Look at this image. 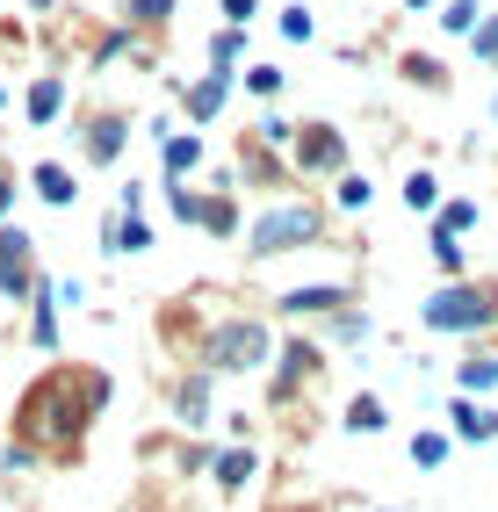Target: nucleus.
I'll return each mask as SVG.
<instances>
[{"instance_id":"21","label":"nucleus","mask_w":498,"mask_h":512,"mask_svg":"<svg viewBox=\"0 0 498 512\" xmlns=\"http://www.w3.org/2000/svg\"><path fill=\"white\" fill-rule=\"evenodd\" d=\"M405 202H412V210H434V202H441L434 174H412V181H405Z\"/></svg>"},{"instance_id":"1","label":"nucleus","mask_w":498,"mask_h":512,"mask_svg":"<svg viewBox=\"0 0 498 512\" xmlns=\"http://www.w3.org/2000/svg\"><path fill=\"white\" fill-rule=\"evenodd\" d=\"M109 404V375L102 368H51L44 383H29V397L15 404V448L29 455H73L87 419Z\"/></svg>"},{"instance_id":"25","label":"nucleus","mask_w":498,"mask_h":512,"mask_svg":"<svg viewBox=\"0 0 498 512\" xmlns=\"http://www.w3.org/2000/svg\"><path fill=\"white\" fill-rule=\"evenodd\" d=\"M181 412H188V419H203V412H210V390H203V375H195V383H181Z\"/></svg>"},{"instance_id":"32","label":"nucleus","mask_w":498,"mask_h":512,"mask_svg":"<svg viewBox=\"0 0 498 512\" xmlns=\"http://www.w3.org/2000/svg\"><path fill=\"white\" fill-rule=\"evenodd\" d=\"M224 15H231V29H246V15H253V0H224Z\"/></svg>"},{"instance_id":"33","label":"nucleus","mask_w":498,"mask_h":512,"mask_svg":"<svg viewBox=\"0 0 498 512\" xmlns=\"http://www.w3.org/2000/svg\"><path fill=\"white\" fill-rule=\"evenodd\" d=\"M8 210H15V181L0 174V224H8Z\"/></svg>"},{"instance_id":"8","label":"nucleus","mask_w":498,"mask_h":512,"mask_svg":"<svg viewBox=\"0 0 498 512\" xmlns=\"http://www.w3.org/2000/svg\"><path fill=\"white\" fill-rule=\"evenodd\" d=\"M282 311H289V318H304V311H332V318H340V311H347V282H311V289H289V296H282Z\"/></svg>"},{"instance_id":"31","label":"nucleus","mask_w":498,"mask_h":512,"mask_svg":"<svg viewBox=\"0 0 498 512\" xmlns=\"http://www.w3.org/2000/svg\"><path fill=\"white\" fill-rule=\"evenodd\" d=\"M340 339H369V318H361V311H340Z\"/></svg>"},{"instance_id":"13","label":"nucleus","mask_w":498,"mask_h":512,"mask_svg":"<svg viewBox=\"0 0 498 512\" xmlns=\"http://www.w3.org/2000/svg\"><path fill=\"white\" fill-rule=\"evenodd\" d=\"M239 51H246V29H217V37H210V73H217V80H231Z\"/></svg>"},{"instance_id":"24","label":"nucleus","mask_w":498,"mask_h":512,"mask_svg":"<svg viewBox=\"0 0 498 512\" xmlns=\"http://www.w3.org/2000/svg\"><path fill=\"white\" fill-rule=\"evenodd\" d=\"M246 87H253L260 101H275V94H282V73H275V65H253V73H246Z\"/></svg>"},{"instance_id":"12","label":"nucleus","mask_w":498,"mask_h":512,"mask_svg":"<svg viewBox=\"0 0 498 512\" xmlns=\"http://www.w3.org/2000/svg\"><path fill=\"white\" fill-rule=\"evenodd\" d=\"M224 94H231V80H217V73H210V80H195V87H188V116H195V123H210V116L224 109Z\"/></svg>"},{"instance_id":"17","label":"nucleus","mask_w":498,"mask_h":512,"mask_svg":"<svg viewBox=\"0 0 498 512\" xmlns=\"http://www.w3.org/2000/svg\"><path fill=\"white\" fill-rule=\"evenodd\" d=\"M462 390H498V361L491 354H477V361H462V375H455Z\"/></svg>"},{"instance_id":"4","label":"nucleus","mask_w":498,"mask_h":512,"mask_svg":"<svg viewBox=\"0 0 498 512\" xmlns=\"http://www.w3.org/2000/svg\"><path fill=\"white\" fill-rule=\"evenodd\" d=\"M203 354L210 368H253V361H268V325H253V318H231L203 339Z\"/></svg>"},{"instance_id":"35","label":"nucleus","mask_w":498,"mask_h":512,"mask_svg":"<svg viewBox=\"0 0 498 512\" xmlns=\"http://www.w3.org/2000/svg\"><path fill=\"white\" fill-rule=\"evenodd\" d=\"M412 8H426V0H412Z\"/></svg>"},{"instance_id":"23","label":"nucleus","mask_w":498,"mask_h":512,"mask_svg":"<svg viewBox=\"0 0 498 512\" xmlns=\"http://www.w3.org/2000/svg\"><path fill=\"white\" fill-rule=\"evenodd\" d=\"M282 37L289 44H311V8H282Z\"/></svg>"},{"instance_id":"27","label":"nucleus","mask_w":498,"mask_h":512,"mask_svg":"<svg viewBox=\"0 0 498 512\" xmlns=\"http://www.w3.org/2000/svg\"><path fill=\"white\" fill-rule=\"evenodd\" d=\"M405 80H426V87H441V65H434V58H405Z\"/></svg>"},{"instance_id":"7","label":"nucleus","mask_w":498,"mask_h":512,"mask_svg":"<svg viewBox=\"0 0 498 512\" xmlns=\"http://www.w3.org/2000/svg\"><path fill=\"white\" fill-rule=\"evenodd\" d=\"M123 138H130V116H116V109H109V116H87V138H80V152L109 166V159H123Z\"/></svg>"},{"instance_id":"9","label":"nucleus","mask_w":498,"mask_h":512,"mask_svg":"<svg viewBox=\"0 0 498 512\" xmlns=\"http://www.w3.org/2000/svg\"><path fill=\"white\" fill-rule=\"evenodd\" d=\"M29 339H37L44 354L58 347V289H51V282H37V289H29Z\"/></svg>"},{"instance_id":"20","label":"nucleus","mask_w":498,"mask_h":512,"mask_svg":"<svg viewBox=\"0 0 498 512\" xmlns=\"http://www.w3.org/2000/svg\"><path fill=\"white\" fill-rule=\"evenodd\" d=\"M470 22H477V0H448V8H441V29H448V37H462Z\"/></svg>"},{"instance_id":"34","label":"nucleus","mask_w":498,"mask_h":512,"mask_svg":"<svg viewBox=\"0 0 498 512\" xmlns=\"http://www.w3.org/2000/svg\"><path fill=\"white\" fill-rule=\"evenodd\" d=\"M0 109H8V87H0Z\"/></svg>"},{"instance_id":"26","label":"nucleus","mask_w":498,"mask_h":512,"mask_svg":"<svg viewBox=\"0 0 498 512\" xmlns=\"http://www.w3.org/2000/svg\"><path fill=\"white\" fill-rule=\"evenodd\" d=\"M130 15H138V22H166V15H174V0H130Z\"/></svg>"},{"instance_id":"5","label":"nucleus","mask_w":498,"mask_h":512,"mask_svg":"<svg viewBox=\"0 0 498 512\" xmlns=\"http://www.w3.org/2000/svg\"><path fill=\"white\" fill-rule=\"evenodd\" d=\"M29 231H15V224H0V296H29L37 289V275H29Z\"/></svg>"},{"instance_id":"36","label":"nucleus","mask_w":498,"mask_h":512,"mask_svg":"<svg viewBox=\"0 0 498 512\" xmlns=\"http://www.w3.org/2000/svg\"><path fill=\"white\" fill-rule=\"evenodd\" d=\"M491 116H498V101H491Z\"/></svg>"},{"instance_id":"29","label":"nucleus","mask_w":498,"mask_h":512,"mask_svg":"<svg viewBox=\"0 0 498 512\" xmlns=\"http://www.w3.org/2000/svg\"><path fill=\"white\" fill-rule=\"evenodd\" d=\"M340 202H347V210H361V202H369V181L347 174V181H340Z\"/></svg>"},{"instance_id":"30","label":"nucleus","mask_w":498,"mask_h":512,"mask_svg":"<svg viewBox=\"0 0 498 512\" xmlns=\"http://www.w3.org/2000/svg\"><path fill=\"white\" fill-rule=\"evenodd\" d=\"M477 58H498V15L477 22Z\"/></svg>"},{"instance_id":"28","label":"nucleus","mask_w":498,"mask_h":512,"mask_svg":"<svg viewBox=\"0 0 498 512\" xmlns=\"http://www.w3.org/2000/svg\"><path fill=\"white\" fill-rule=\"evenodd\" d=\"M462 224H477V202H448V224H441V231H448V238H455V231H462Z\"/></svg>"},{"instance_id":"3","label":"nucleus","mask_w":498,"mask_h":512,"mask_svg":"<svg viewBox=\"0 0 498 512\" xmlns=\"http://www.w3.org/2000/svg\"><path fill=\"white\" fill-rule=\"evenodd\" d=\"M325 231V210H311V202H282V210H260L253 217V253H289V246H311V238Z\"/></svg>"},{"instance_id":"11","label":"nucleus","mask_w":498,"mask_h":512,"mask_svg":"<svg viewBox=\"0 0 498 512\" xmlns=\"http://www.w3.org/2000/svg\"><path fill=\"white\" fill-rule=\"evenodd\" d=\"M22 109H29V123H58L65 116V80H37V87H29V101H22Z\"/></svg>"},{"instance_id":"6","label":"nucleus","mask_w":498,"mask_h":512,"mask_svg":"<svg viewBox=\"0 0 498 512\" xmlns=\"http://www.w3.org/2000/svg\"><path fill=\"white\" fill-rule=\"evenodd\" d=\"M340 159H347L340 130H325V123H304V130H296V166H304V174H340Z\"/></svg>"},{"instance_id":"2","label":"nucleus","mask_w":498,"mask_h":512,"mask_svg":"<svg viewBox=\"0 0 498 512\" xmlns=\"http://www.w3.org/2000/svg\"><path fill=\"white\" fill-rule=\"evenodd\" d=\"M498 318V289L491 282H448L426 296V325L434 332H484Z\"/></svg>"},{"instance_id":"15","label":"nucleus","mask_w":498,"mask_h":512,"mask_svg":"<svg viewBox=\"0 0 498 512\" xmlns=\"http://www.w3.org/2000/svg\"><path fill=\"white\" fill-rule=\"evenodd\" d=\"M347 433H383V404L376 397H354L347 404Z\"/></svg>"},{"instance_id":"22","label":"nucleus","mask_w":498,"mask_h":512,"mask_svg":"<svg viewBox=\"0 0 498 512\" xmlns=\"http://www.w3.org/2000/svg\"><path fill=\"white\" fill-rule=\"evenodd\" d=\"M434 260H441V267H448V282H455V275H462V246H455V238H448V231H441V224H434Z\"/></svg>"},{"instance_id":"19","label":"nucleus","mask_w":498,"mask_h":512,"mask_svg":"<svg viewBox=\"0 0 498 512\" xmlns=\"http://www.w3.org/2000/svg\"><path fill=\"white\" fill-rule=\"evenodd\" d=\"M455 426L470 433V440H491V433H498V419H491V412H470V404H455Z\"/></svg>"},{"instance_id":"16","label":"nucleus","mask_w":498,"mask_h":512,"mask_svg":"<svg viewBox=\"0 0 498 512\" xmlns=\"http://www.w3.org/2000/svg\"><path fill=\"white\" fill-rule=\"evenodd\" d=\"M246 476H253V455H246V448H231V455H217V484H224V491H239Z\"/></svg>"},{"instance_id":"10","label":"nucleus","mask_w":498,"mask_h":512,"mask_svg":"<svg viewBox=\"0 0 498 512\" xmlns=\"http://www.w3.org/2000/svg\"><path fill=\"white\" fill-rule=\"evenodd\" d=\"M29 181H37V195H44V202H58V210H65V202L80 195L73 166H58V159H44V166H37V174H29Z\"/></svg>"},{"instance_id":"14","label":"nucleus","mask_w":498,"mask_h":512,"mask_svg":"<svg viewBox=\"0 0 498 512\" xmlns=\"http://www.w3.org/2000/svg\"><path fill=\"white\" fill-rule=\"evenodd\" d=\"M195 166H203V145H195V138H174V145H166V181L195 174Z\"/></svg>"},{"instance_id":"18","label":"nucleus","mask_w":498,"mask_h":512,"mask_svg":"<svg viewBox=\"0 0 498 512\" xmlns=\"http://www.w3.org/2000/svg\"><path fill=\"white\" fill-rule=\"evenodd\" d=\"M412 462H419V469H441V462H448V433H419V440H412Z\"/></svg>"}]
</instances>
